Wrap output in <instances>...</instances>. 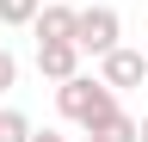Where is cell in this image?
I'll return each mask as SVG.
<instances>
[{
    "label": "cell",
    "mask_w": 148,
    "mask_h": 142,
    "mask_svg": "<svg viewBox=\"0 0 148 142\" xmlns=\"http://www.w3.org/2000/svg\"><path fill=\"white\" fill-rule=\"evenodd\" d=\"M12 80H18V62H12V49H0V93H12Z\"/></svg>",
    "instance_id": "cell-8"
},
{
    "label": "cell",
    "mask_w": 148,
    "mask_h": 142,
    "mask_svg": "<svg viewBox=\"0 0 148 142\" xmlns=\"http://www.w3.org/2000/svg\"><path fill=\"white\" fill-rule=\"evenodd\" d=\"M43 0H0V25H31V12Z\"/></svg>",
    "instance_id": "cell-7"
},
{
    "label": "cell",
    "mask_w": 148,
    "mask_h": 142,
    "mask_svg": "<svg viewBox=\"0 0 148 142\" xmlns=\"http://www.w3.org/2000/svg\"><path fill=\"white\" fill-rule=\"evenodd\" d=\"M136 142H148V111H142V123H136Z\"/></svg>",
    "instance_id": "cell-10"
},
{
    "label": "cell",
    "mask_w": 148,
    "mask_h": 142,
    "mask_svg": "<svg viewBox=\"0 0 148 142\" xmlns=\"http://www.w3.org/2000/svg\"><path fill=\"white\" fill-rule=\"evenodd\" d=\"M74 68H80V43H74V37H49V43H37V74H43V80H68Z\"/></svg>",
    "instance_id": "cell-4"
},
{
    "label": "cell",
    "mask_w": 148,
    "mask_h": 142,
    "mask_svg": "<svg viewBox=\"0 0 148 142\" xmlns=\"http://www.w3.org/2000/svg\"><path fill=\"white\" fill-rule=\"evenodd\" d=\"M31 31H37V43L74 37V6H37V12H31Z\"/></svg>",
    "instance_id": "cell-5"
},
{
    "label": "cell",
    "mask_w": 148,
    "mask_h": 142,
    "mask_svg": "<svg viewBox=\"0 0 148 142\" xmlns=\"http://www.w3.org/2000/svg\"><path fill=\"white\" fill-rule=\"evenodd\" d=\"M25 142H68V136H56V130H31Z\"/></svg>",
    "instance_id": "cell-9"
},
{
    "label": "cell",
    "mask_w": 148,
    "mask_h": 142,
    "mask_svg": "<svg viewBox=\"0 0 148 142\" xmlns=\"http://www.w3.org/2000/svg\"><path fill=\"white\" fill-rule=\"evenodd\" d=\"M25 136H31V117L6 105V111H0V142H25Z\"/></svg>",
    "instance_id": "cell-6"
},
{
    "label": "cell",
    "mask_w": 148,
    "mask_h": 142,
    "mask_svg": "<svg viewBox=\"0 0 148 142\" xmlns=\"http://www.w3.org/2000/svg\"><path fill=\"white\" fill-rule=\"evenodd\" d=\"M142 74H148V56H142V49L111 43L105 56H99V80L111 86V93H123V86H142Z\"/></svg>",
    "instance_id": "cell-3"
},
{
    "label": "cell",
    "mask_w": 148,
    "mask_h": 142,
    "mask_svg": "<svg viewBox=\"0 0 148 142\" xmlns=\"http://www.w3.org/2000/svg\"><path fill=\"white\" fill-rule=\"evenodd\" d=\"M117 37H123V19L111 6H80L74 12V43H80V56H105Z\"/></svg>",
    "instance_id": "cell-2"
},
{
    "label": "cell",
    "mask_w": 148,
    "mask_h": 142,
    "mask_svg": "<svg viewBox=\"0 0 148 142\" xmlns=\"http://www.w3.org/2000/svg\"><path fill=\"white\" fill-rule=\"evenodd\" d=\"M56 111H62L68 123H80V130H99V136H117V142H136V117L117 105V93H111L105 80H92L74 68L68 80H56Z\"/></svg>",
    "instance_id": "cell-1"
},
{
    "label": "cell",
    "mask_w": 148,
    "mask_h": 142,
    "mask_svg": "<svg viewBox=\"0 0 148 142\" xmlns=\"http://www.w3.org/2000/svg\"><path fill=\"white\" fill-rule=\"evenodd\" d=\"M86 142H117V136H99V130H86Z\"/></svg>",
    "instance_id": "cell-11"
}]
</instances>
